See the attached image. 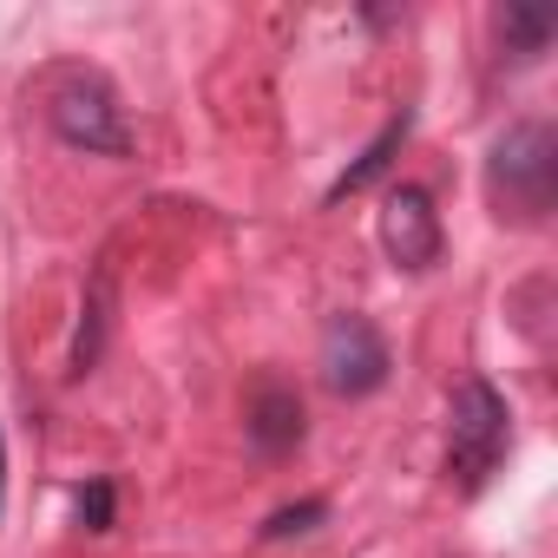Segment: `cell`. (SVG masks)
I'll list each match as a JSON object with an SVG mask.
<instances>
[{
    "label": "cell",
    "instance_id": "1",
    "mask_svg": "<svg viewBox=\"0 0 558 558\" xmlns=\"http://www.w3.org/2000/svg\"><path fill=\"white\" fill-rule=\"evenodd\" d=\"M486 197L512 223H545L558 197V138L545 119H512L486 151Z\"/></svg>",
    "mask_w": 558,
    "mask_h": 558
},
{
    "label": "cell",
    "instance_id": "2",
    "mask_svg": "<svg viewBox=\"0 0 558 558\" xmlns=\"http://www.w3.org/2000/svg\"><path fill=\"white\" fill-rule=\"evenodd\" d=\"M506 440H512L506 395L486 375H466L453 388V421H447V466H453V480L466 493H480L493 480V466L506 460Z\"/></svg>",
    "mask_w": 558,
    "mask_h": 558
},
{
    "label": "cell",
    "instance_id": "3",
    "mask_svg": "<svg viewBox=\"0 0 558 558\" xmlns=\"http://www.w3.org/2000/svg\"><path fill=\"white\" fill-rule=\"evenodd\" d=\"M47 119H53V132H60L73 151H86V158H132V125H125V106L112 99L106 80H86V73L66 80V86L53 93Z\"/></svg>",
    "mask_w": 558,
    "mask_h": 558
},
{
    "label": "cell",
    "instance_id": "4",
    "mask_svg": "<svg viewBox=\"0 0 558 558\" xmlns=\"http://www.w3.org/2000/svg\"><path fill=\"white\" fill-rule=\"evenodd\" d=\"M388 375H395L388 336L368 316H355V310L329 316V329H323V381H329V395L368 401L375 388H388Z\"/></svg>",
    "mask_w": 558,
    "mask_h": 558
},
{
    "label": "cell",
    "instance_id": "5",
    "mask_svg": "<svg viewBox=\"0 0 558 558\" xmlns=\"http://www.w3.org/2000/svg\"><path fill=\"white\" fill-rule=\"evenodd\" d=\"M381 250L395 269H434L447 236H440V210L421 184H395L381 204Z\"/></svg>",
    "mask_w": 558,
    "mask_h": 558
},
{
    "label": "cell",
    "instance_id": "6",
    "mask_svg": "<svg viewBox=\"0 0 558 558\" xmlns=\"http://www.w3.org/2000/svg\"><path fill=\"white\" fill-rule=\"evenodd\" d=\"M243 434H250V447H256L263 460H290V453L303 447V434H310L303 395H296L290 381L263 375V381L250 388V401H243Z\"/></svg>",
    "mask_w": 558,
    "mask_h": 558
},
{
    "label": "cell",
    "instance_id": "7",
    "mask_svg": "<svg viewBox=\"0 0 558 558\" xmlns=\"http://www.w3.org/2000/svg\"><path fill=\"white\" fill-rule=\"evenodd\" d=\"M112 316H119V290H112V263L93 269V283H86V303H80V329H73V355H66V375L86 381L112 342Z\"/></svg>",
    "mask_w": 558,
    "mask_h": 558
},
{
    "label": "cell",
    "instance_id": "8",
    "mask_svg": "<svg viewBox=\"0 0 558 558\" xmlns=\"http://www.w3.org/2000/svg\"><path fill=\"white\" fill-rule=\"evenodd\" d=\"M408 132H414V112H395V119H388V125L375 132V145H368V151H362V158H355V165H349V171H342L336 184H329V204H342V197L368 191V184H375V178H381V171H388V165L401 158Z\"/></svg>",
    "mask_w": 558,
    "mask_h": 558
},
{
    "label": "cell",
    "instance_id": "9",
    "mask_svg": "<svg viewBox=\"0 0 558 558\" xmlns=\"http://www.w3.org/2000/svg\"><path fill=\"white\" fill-rule=\"evenodd\" d=\"M493 27H499V47H506L519 66H532V60L551 47V27H545L538 14H519V8H506V14H493Z\"/></svg>",
    "mask_w": 558,
    "mask_h": 558
},
{
    "label": "cell",
    "instance_id": "10",
    "mask_svg": "<svg viewBox=\"0 0 558 558\" xmlns=\"http://www.w3.org/2000/svg\"><path fill=\"white\" fill-rule=\"evenodd\" d=\"M329 519V499H296V506H276L269 519H263V545H283V538H303V532H316Z\"/></svg>",
    "mask_w": 558,
    "mask_h": 558
},
{
    "label": "cell",
    "instance_id": "11",
    "mask_svg": "<svg viewBox=\"0 0 558 558\" xmlns=\"http://www.w3.org/2000/svg\"><path fill=\"white\" fill-rule=\"evenodd\" d=\"M112 519H119V486L112 480H86L80 486V525L86 532H112Z\"/></svg>",
    "mask_w": 558,
    "mask_h": 558
},
{
    "label": "cell",
    "instance_id": "12",
    "mask_svg": "<svg viewBox=\"0 0 558 558\" xmlns=\"http://www.w3.org/2000/svg\"><path fill=\"white\" fill-rule=\"evenodd\" d=\"M0 512H8V440H0Z\"/></svg>",
    "mask_w": 558,
    "mask_h": 558
}]
</instances>
